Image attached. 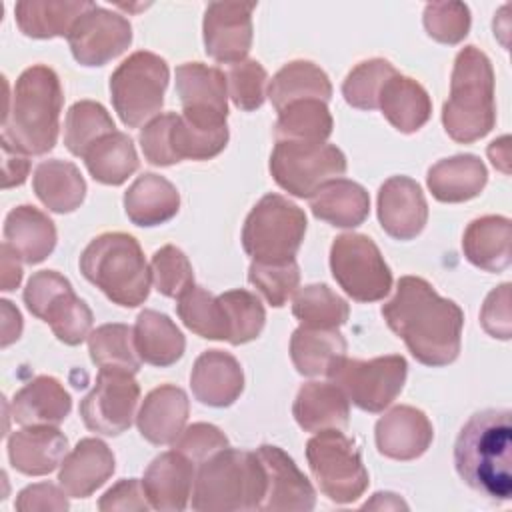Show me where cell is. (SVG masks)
<instances>
[{"mask_svg": "<svg viewBox=\"0 0 512 512\" xmlns=\"http://www.w3.org/2000/svg\"><path fill=\"white\" fill-rule=\"evenodd\" d=\"M382 316L420 364L446 366L458 358L464 312L424 278L402 276Z\"/></svg>", "mask_w": 512, "mask_h": 512, "instance_id": "1", "label": "cell"}, {"mask_svg": "<svg viewBox=\"0 0 512 512\" xmlns=\"http://www.w3.org/2000/svg\"><path fill=\"white\" fill-rule=\"evenodd\" d=\"M458 476L490 500L512 498V426L508 408L472 414L454 444Z\"/></svg>", "mask_w": 512, "mask_h": 512, "instance_id": "2", "label": "cell"}, {"mask_svg": "<svg viewBox=\"0 0 512 512\" xmlns=\"http://www.w3.org/2000/svg\"><path fill=\"white\" fill-rule=\"evenodd\" d=\"M62 102L60 78L52 68L44 64L26 68L8 98L2 122V146L26 156L50 152L58 140Z\"/></svg>", "mask_w": 512, "mask_h": 512, "instance_id": "3", "label": "cell"}, {"mask_svg": "<svg viewBox=\"0 0 512 512\" xmlns=\"http://www.w3.org/2000/svg\"><path fill=\"white\" fill-rule=\"evenodd\" d=\"M442 124L446 134L460 144L484 138L496 124L492 62L476 46H464L456 54Z\"/></svg>", "mask_w": 512, "mask_h": 512, "instance_id": "4", "label": "cell"}, {"mask_svg": "<svg viewBox=\"0 0 512 512\" xmlns=\"http://www.w3.org/2000/svg\"><path fill=\"white\" fill-rule=\"evenodd\" d=\"M266 472L256 452L224 448L204 460L192 488V508L200 512L260 510Z\"/></svg>", "mask_w": 512, "mask_h": 512, "instance_id": "5", "label": "cell"}, {"mask_svg": "<svg viewBox=\"0 0 512 512\" xmlns=\"http://www.w3.org/2000/svg\"><path fill=\"white\" fill-rule=\"evenodd\" d=\"M80 272L118 306L136 308L150 294L152 272L138 240L124 232H104L80 256Z\"/></svg>", "mask_w": 512, "mask_h": 512, "instance_id": "6", "label": "cell"}, {"mask_svg": "<svg viewBox=\"0 0 512 512\" xmlns=\"http://www.w3.org/2000/svg\"><path fill=\"white\" fill-rule=\"evenodd\" d=\"M304 234V210L280 194H266L246 216L242 246L254 262H286L300 250Z\"/></svg>", "mask_w": 512, "mask_h": 512, "instance_id": "7", "label": "cell"}, {"mask_svg": "<svg viewBox=\"0 0 512 512\" xmlns=\"http://www.w3.org/2000/svg\"><path fill=\"white\" fill-rule=\"evenodd\" d=\"M168 80L164 58L148 50L130 54L110 76V98L122 124L138 128L154 118L162 110Z\"/></svg>", "mask_w": 512, "mask_h": 512, "instance_id": "8", "label": "cell"}, {"mask_svg": "<svg viewBox=\"0 0 512 512\" xmlns=\"http://www.w3.org/2000/svg\"><path fill=\"white\" fill-rule=\"evenodd\" d=\"M310 472L324 496L336 504L358 500L368 488V470L360 450L342 430L316 432L306 444Z\"/></svg>", "mask_w": 512, "mask_h": 512, "instance_id": "9", "label": "cell"}, {"mask_svg": "<svg viewBox=\"0 0 512 512\" xmlns=\"http://www.w3.org/2000/svg\"><path fill=\"white\" fill-rule=\"evenodd\" d=\"M346 172L344 152L326 142L276 140L270 156L274 182L292 196L310 198L326 182Z\"/></svg>", "mask_w": 512, "mask_h": 512, "instance_id": "10", "label": "cell"}, {"mask_svg": "<svg viewBox=\"0 0 512 512\" xmlns=\"http://www.w3.org/2000/svg\"><path fill=\"white\" fill-rule=\"evenodd\" d=\"M24 304L32 316L50 324L54 336L68 346L90 336L92 310L74 294L72 284L54 270H40L30 276Z\"/></svg>", "mask_w": 512, "mask_h": 512, "instance_id": "11", "label": "cell"}, {"mask_svg": "<svg viewBox=\"0 0 512 512\" xmlns=\"http://www.w3.org/2000/svg\"><path fill=\"white\" fill-rule=\"evenodd\" d=\"M408 374L406 358L400 354L378 356L372 360L342 358L328 374L352 402L364 412H382L404 388Z\"/></svg>", "mask_w": 512, "mask_h": 512, "instance_id": "12", "label": "cell"}, {"mask_svg": "<svg viewBox=\"0 0 512 512\" xmlns=\"http://www.w3.org/2000/svg\"><path fill=\"white\" fill-rule=\"evenodd\" d=\"M330 270L338 286L356 302L382 300L392 288V272L384 256L364 234L348 232L334 238Z\"/></svg>", "mask_w": 512, "mask_h": 512, "instance_id": "13", "label": "cell"}, {"mask_svg": "<svg viewBox=\"0 0 512 512\" xmlns=\"http://www.w3.org/2000/svg\"><path fill=\"white\" fill-rule=\"evenodd\" d=\"M140 386L132 372L100 368L94 388L80 402V416L88 430L104 436L126 432L134 420Z\"/></svg>", "mask_w": 512, "mask_h": 512, "instance_id": "14", "label": "cell"}, {"mask_svg": "<svg viewBox=\"0 0 512 512\" xmlns=\"http://www.w3.org/2000/svg\"><path fill=\"white\" fill-rule=\"evenodd\" d=\"M132 42L130 22L112 10L92 4L72 26L68 44L72 56L82 66H104Z\"/></svg>", "mask_w": 512, "mask_h": 512, "instance_id": "15", "label": "cell"}, {"mask_svg": "<svg viewBox=\"0 0 512 512\" xmlns=\"http://www.w3.org/2000/svg\"><path fill=\"white\" fill-rule=\"evenodd\" d=\"M176 92L182 116L206 128L226 126L228 84L220 68L202 62H184L176 68Z\"/></svg>", "mask_w": 512, "mask_h": 512, "instance_id": "16", "label": "cell"}, {"mask_svg": "<svg viewBox=\"0 0 512 512\" xmlns=\"http://www.w3.org/2000/svg\"><path fill=\"white\" fill-rule=\"evenodd\" d=\"M256 4L210 2L204 12V50L222 64L246 60L252 46V10Z\"/></svg>", "mask_w": 512, "mask_h": 512, "instance_id": "17", "label": "cell"}, {"mask_svg": "<svg viewBox=\"0 0 512 512\" xmlns=\"http://www.w3.org/2000/svg\"><path fill=\"white\" fill-rule=\"evenodd\" d=\"M256 454L266 472V494L260 510L308 512L316 506V492L310 480L282 448L262 444Z\"/></svg>", "mask_w": 512, "mask_h": 512, "instance_id": "18", "label": "cell"}, {"mask_svg": "<svg viewBox=\"0 0 512 512\" xmlns=\"http://www.w3.org/2000/svg\"><path fill=\"white\" fill-rule=\"evenodd\" d=\"M378 220L396 240L416 238L428 220V204L420 184L408 176H392L378 190Z\"/></svg>", "mask_w": 512, "mask_h": 512, "instance_id": "19", "label": "cell"}, {"mask_svg": "<svg viewBox=\"0 0 512 512\" xmlns=\"http://www.w3.org/2000/svg\"><path fill=\"white\" fill-rule=\"evenodd\" d=\"M376 448L392 460L420 458L434 440L428 416L414 406H396L376 422Z\"/></svg>", "mask_w": 512, "mask_h": 512, "instance_id": "20", "label": "cell"}, {"mask_svg": "<svg viewBox=\"0 0 512 512\" xmlns=\"http://www.w3.org/2000/svg\"><path fill=\"white\" fill-rule=\"evenodd\" d=\"M194 478V462L178 450L156 456L142 478L150 508L160 512L184 510L192 496Z\"/></svg>", "mask_w": 512, "mask_h": 512, "instance_id": "21", "label": "cell"}, {"mask_svg": "<svg viewBox=\"0 0 512 512\" xmlns=\"http://www.w3.org/2000/svg\"><path fill=\"white\" fill-rule=\"evenodd\" d=\"M190 388L194 398L206 406H230L244 390L242 366L228 352L206 350L192 366Z\"/></svg>", "mask_w": 512, "mask_h": 512, "instance_id": "22", "label": "cell"}, {"mask_svg": "<svg viewBox=\"0 0 512 512\" xmlns=\"http://www.w3.org/2000/svg\"><path fill=\"white\" fill-rule=\"evenodd\" d=\"M190 412L188 396L182 388L162 384L148 392L138 414L136 424L150 444L166 446L174 444L182 434Z\"/></svg>", "mask_w": 512, "mask_h": 512, "instance_id": "23", "label": "cell"}, {"mask_svg": "<svg viewBox=\"0 0 512 512\" xmlns=\"http://www.w3.org/2000/svg\"><path fill=\"white\" fill-rule=\"evenodd\" d=\"M68 454V438L56 426H24L8 438V458L14 470L26 476H44L56 470Z\"/></svg>", "mask_w": 512, "mask_h": 512, "instance_id": "24", "label": "cell"}, {"mask_svg": "<svg viewBox=\"0 0 512 512\" xmlns=\"http://www.w3.org/2000/svg\"><path fill=\"white\" fill-rule=\"evenodd\" d=\"M116 462L112 450L98 438H82L60 464L58 482L72 498H88L112 474Z\"/></svg>", "mask_w": 512, "mask_h": 512, "instance_id": "25", "label": "cell"}, {"mask_svg": "<svg viewBox=\"0 0 512 512\" xmlns=\"http://www.w3.org/2000/svg\"><path fill=\"white\" fill-rule=\"evenodd\" d=\"M292 414L304 432L344 430L350 420V404L334 382H306L296 394Z\"/></svg>", "mask_w": 512, "mask_h": 512, "instance_id": "26", "label": "cell"}, {"mask_svg": "<svg viewBox=\"0 0 512 512\" xmlns=\"http://www.w3.org/2000/svg\"><path fill=\"white\" fill-rule=\"evenodd\" d=\"M4 240L22 262L40 264L56 246V226L42 210L22 204L8 212Z\"/></svg>", "mask_w": 512, "mask_h": 512, "instance_id": "27", "label": "cell"}, {"mask_svg": "<svg viewBox=\"0 0 512 512\" xmlns=\"http://www.w3.org/2000/svg\"><path fill=\"white\" fill-rule=\"evenodd\" d=\"M180 208L176 186L160 174L144 172L124 194V210L136 226H160L174 218Z\"/></svg>", "mask_w": 512, "mask_h": 512, "instance_id": "28", "label": "cell"}, {"mask_svg": "<svg viewBox=\"0 0 512 512\" xmlns=\"http://www.w3.org/2000/svg\"><path fill=\"white\" fill-rule=\"evenodd\" d=\"M72 398L54 376H38L12 398V418L22 426H58L66 420Z\"/></svg>", "mask_w": 512, "mask_h": 512, "instance_id": "29", "label": "cell"}, {"mask_svg": "<svg viewBox=\"0 0 512 512\" xmlns=\"http://www.w3.org/2000/svg\"><path fill=\"white\" fill-rule=\"evenodd\" d=\"M488 182L484 162L474 154H458L438 160L426 176L432 196L440 202L458 204L476 198Z\"/></svg>", "mask_w": 512, "mask_h": 512, "instance_id": "30", "label": "cell"}, {"mask_svg": "<svg viewBox=\"0 0 512 512\" xmlns=\"http://www.w3.org/2000/svg\"><path fill=\"white\" fill-rule=\"evenodd\" d=\"M512 222L506 216H482L468 224L462 250L470 264L486 272H502L510 266Z\"/></svg>", "mask_w": 512, "mask_h": 512, "instance_id": "31", "label": "cell"}, {"mask_svg": "<svg viewBox=\"0 0 512 512\" xmlns=\"http://www.w3.org/2000/svg\"><path fill=\"white\" fill-rule=\"evenodd\" d=\"M378 108L384 118L404 134L420 130L432 114V102L424 86L398 72L384 82L378 94Z\"/></svg>", "mask_w": 512, "mask_h": 512, "instance_id": "32", "label": "cell"}, {"mask_svg": "<svg viewBox=\"0 0 512 512\" xmlns=\"http://www.w3.org/2000/svg\"><path fill=\"white\" fill-rule=\"evenodd\" d=\"M92 4L84 0H22L16 2L14 14L20 32L30 38H68L72 26Z\"/></svg>", "mask_w": 512, "mask_h": 512, "instance_id": "33", "label": "cell"}, {"mask_svg": "<svg viewBox=\"0 0 512 512\" xmlns=\"http://www.w3.org/2000/svg\"><path fill=\"white\" fill-rule=\"evenodd\" d=\"M310 210L336 228H354L368 218L370 196L358 182L336 178L310 196Z\"/></svg>", "mask_w": 512, "mask_h": 512, "instance_id": "34", "label": "cell"}, {"mask_svg": "<svg viewBox=\"0 0 512 512\" xmlns=\"http://www.w3.org/2000/svg\"><path fill=\"white\" fill-rule=\"evenodd\" d=\"M134 346L142 362L158 368L176 364L186 348L180 328L162 312L142 310L134 324Z\"/></svg>", "mask_w": 512, "mask_h": 512, "instance_id": "35", "label": "cell"}, {"mask_svg": "<svg viewBox=\"0 0 512 512\" xmlns=\"http://www.w3.org/2000/svg\"><path fill=\"white\" fill-rule=\"evenodd\" d=\"M346 356V340L338 328L300 326L290 338V358L302 376H328Z\"/></svg>", "mask_w": 512, "mask_h": 512, "instance_id": "36", "label": "cell"}, {"mask_svg": "<svg viewBox=\"0 0 512 512\" xmlns=\"http://www.w3.org/2000/svg\"><path fill=\"white\" fill-rule=\"evenodd\" d=\"M266 96L270 98L276 112L298 100H322L328 102L332 96V84L328 74L308 60H294L284 64L268 84Z\"/></svg>", "mask_w": 512, "mask_h": 512, "instance_id": "37", "label": "cell"}, {"mask_svg": "<svg viewBox=\"0 0 512 512\" xmlns=\"http://www.w3.org/2000/svg\"><path fill=\"white\" fill-rule=\"evenodd\" d=\"M32 186L38 200L58 214L74 212L86 196V182L76 164L60 158L42 162L34 172Z\"/></svg>", "mask_w": 512, "mask_h": 512, "instance_id": "38", "label": "cell"}, {"mask_svg": "<svg viewBox=\"0 0 512 512\" xmlns=\"http://www.w3.org/2000/svg\"><path fill=\"white\" fill-rule=\"evenodd\" d=\"M90 176L106 186H120L138 170V154L134 142L124 132H112L100 138L86 154Z\"/></svg>", "mask_w": 512, "mask_h": 512, "instance_id": "39", "label": "cell"}, {"mask_svg": "<svg viewBox=\"0 0 512 512\" xmlns=\"http://www.w3.org/2000/svg\"><path fill=\"white\" fill-rule=\"evenodd\" d=\"M332 114L322 100H298L278 112L274 126L276 140L326 142L332 134Z\"/></svg>", "mask_w": 512, "mask_h": 512, "instance_id": "40", "label": "cell"}, {"mask_svg": "<svg viewBox=\"0 0 512 512\" xmlns=\"http://www.w3.org/2000/svg\"><path fill=\"white\" fill-rule=\"evenodd\" d=\"M176 312L182 324L208 340H226L230 336L226 310L218 296H212L208 290L200 286H192L178 298Z\"/></svg>", "mask_w": 512, "mask_h": 512, "instance_id": "41", "label": "cell"}, {"mask_svg": "<svg viewBox=\"0 0 512 512\" xmlns=\"http://www.w3.org/2000/svg\"><path fill=\"white\" fill-rule=\"evenodd\" d=\"M292 314L306 328H338L346 324L350 306L330 286L308 284L296 292Z\"/></svg>", "mask_w": 512, "mask_h": 512, "instance_id": "42", "label": "cell"}, {"mask_svg": "<svg viewBox=\"0 0 512 512\" xmlns=\"http://www.w3.org/2000/svg\"><path fill=\"white\" fill-rule=\"evenodd\" d=\"M114 120L108 110L94 100H80L70 106L64 120V144L74 154H84L106 134L114 132Z\"/></svg>", "mask_w": 512, "mask_h": 512, "instance_id": "43", "label": "cell"}, {"mask_svg": "<svg viewBox=\"0 0 512 512\" xmlns=\"http://www.w3.org/2000/svg\"><path fill=\"white\" fill-rule=\"evenodd\" d=\"M88 352L98 368H120L132 374L140 368L134 330L126 324H102L88 336Z\"/></svg>", "mask_w": 512, "mask_h": 512, "instance_id": "44", "label": "cell"}, {"mask_svg": "<svg viewBox=\"0 0 512 512\" xmlns=\"http://www.w3.org/2000/svg\"><path fill=\"white\" fill-rule=\"evenodd\" d=\"M168 140H170V152L176 162L210 160L226 148L228 126L206 128V126L192 124L182 114H176Z\"/></svg>", "mask_w": 512, "mask_h": 512, "instance_id": "45", "label": "cell"}, {"mask_svg": "<svg viewBox=\"0 0 512 512\" xmlns=\"http://www.w3.org/2000/svg\"><path fill=\"white\" fill-rule=\"evenodd\" d=\"M396 74V68L384 58H370L352 68L342 84L344 100L358 110L378 108V94L388 78Z\"/></svg>", "mask_w": 512, "mask_h": 512, "instance_id": "46", "label": "cell"}, {"mask_svg": "<svg viewBox=\"0 0 512 512\" xmlns=\"http://www.w3.org/2000/svg\"><path fill=\"white\" fill-rule=\"evenodd\" d=\"M218 298L226 310L230 344L234 346L246 344L260 336L266 322V312L262 302L252 292L238 288V290H228Z\"/></svg>", "mask_w": 512, "mask_h": 512, "instance_id": "47", "label": "cell"}, {"mask_svg": "<svg viewBox=\"0 0 512 512\" xmlns=\"http://www.w3.org/2000/svg\"><path fill=\"white\" fill-rule=\"evenodd\" d=\"M248 280L274 308H280L292 298L300 284V268L296 260L286 262H252Z\"/></svg>", "mask_w": 512, "mask_h": 512, "instance_id": "48", "label": "cell"}, {"mask_svg": "<svg viewBox=\"0 0 512 512\" xmlns=\"http://www.w3.org/2000/svg\"><path fill=\"white\" fill-rule=\"evenodd\" d=\"M150 272L154 288L168 298L178 300L194 286V270L188 256L172 244H166L152 254Z\"/></svg>", "mask_w": 512, "mask_h": 512, "instance_id": "49", "label": "cell"}, {"mask_svg": "<svg viewBox=\"0 0 512 512\" xmlns=\"http://www.w3.org/2000/svg\"><path fill=\"white\" fill-rule=\"evenodd\" d=\"M266 80L268 74L264 66L256 60L246 58L236 64H230L226 72L228 96L232 98L236 108L252 112L260 108L266 100Z\"/></svg>", "mask_w": 512, "mask_h": 512, "instance_id": "50", "label": "cell"}, {"mask_svg": "<svg viewBox=\"0 0 512 512\" xmlns=\"http://www.w3.org/2000/svg\"><path fill=\"white\" fill-rule=\"evenodd\" d=\"M424 28L442 44H458L470 30V10L464 2H430L424 8Z\"/></svg>", "mask_w": 512, "mask_h": 512, "instance_id": "51", "label": "cell"}, {"mask_svg": "<svg viewBox=\"0 0 512 512\" xmlns=\"http://www.w3.org/2000/svg\"><path fill=\"white\" fill-rule=\"evenodd\" d=\"M224 448H228L226 434L214 424L206 422H196L184 428L178 440L174 442V450L190 458L194 464H202L204 460H208L210 456Z\"/></svg>", "mask_w": 512, "mask_h": 512, "instance_id": "52", "label": "cell"}, {"mask_svg": "<svg viewBox=\"0 0 512 512\" xmlns=\"http://www.w3.org/2000/svg\"><path fill=\"white\" fill-rule=\"evenodd\" d=\"M174 112L160 114L152 118L140 132V148L144 152V158L154 166H172L176 164L172 152H170V128L174 122Z\"/></svg>", "mask_w": 512, "mask_h": 512, "instance_id": "53", "label": "cell"}, {"mask_svg": "<svg viewBox=\"0 0 512 512\" xmlns=\"http://www.w3.org/2000/svg\"><path fill=\"white\" fill-rule=\"evenodd\" d=\"M510 284L504 282L494 288L480 310V324L492 336L500 340H508L512 336V320H510Z\"/></svg>", "mask_w": 512, "mask_h": 512, "instance_id": "54", "label": "cell"}, {"mask_svg": "<svg viewBox=\"0 0 512 512\" xmlns=\"http://www.w3.org/2000/svg\"><path fill=\"white\" fill-rule=\"evenodd\" d=\"M68 492L50 482H40V484H32V486H26L18 498H16V510L18 512H46V510H52V512H62V510H68L70 504H68Z\"/></svg>", "mask_w": 512, "mask_h": 512, "instance_id": "55", "label": "cell"}, {"mask_svg": "<svg viewBox=\"0 0 512 512\" xmlns=\"http://www.w3.org/2000/svg\"><path fill=\"white\" fill-rule=\"evenodd\" d=\"M98 508L102 512H114V510H148L150 502L144 492L142 480L128 478L114 484L110 490L104 492V496L98 502Z\"/></svg>", "mask_w": 512, "mask_h": 512, "instance_id": "56", "label": "cell"}, {"mask_svg": "<svg viewBox=\"0 0 512 512\" xmlns=\"http://www.w3.org/2000/svg\"><path fill=\"white\" fill-rule=\"evenodd\" d=\"M2 168H4V182L2 186L4 188H12V186H20L24 184L26 176H28V170H30V160L26 154H20V152H14L6 146H2Z\"/></svg>", "mask_w": 512, "mask_h": 512, "instance_id": "57", "label": "cell"}, {"mask_svg": "<svg viewBox=\"0 0 512 512\" xmlns=\"http://www.w3.org/2000/svg\"><path fill=\"white\" fill-rule=\"evenodd\" d=\"M2 254V274H0V282H2V290L10 292L14 288L20 286L22 280V266H20V258L18 254L4 242L0 248Z\"/></svg>", "mask_w": 512, "mask_h": 512, "instance_id": "58", "label": "cell"}, {"mask_svg": "<svg viewBox=\"0 0 512 512\" xmlns=\"http://www.w3.org/2000/svg\"><path fill=\"white\" fill-rule=\"evenodd\" d=\"M2 348L10 346L22 334V316L10 300H2Z\"/></svg>", "mask_w": 512, "mask_h": 512, "instance_id": "59", "label": "cell"}, {"mask_svg": "<svg viewBox=\"0 0 512 512\" xmlns=\"http://www.w3.org/2000/svg\"><path fill=\"white\" fill-rule=\"evenodd\" d=\"M488 156L494 164V168H498L500 172L508 174L510 172V138L508 136H502L498 140H494L490 146H488Z\"/></svg>", "mask_w": 512, "mask_h": 512, "instance_id": "60", "label": "cell"}, {"mask_svg": "<svg viewBox=\"0 0 512 512\" xmlns=\"http://www.w3.org/2000/svg\"><path fill=\"white\" fill-rule=\"evenodd\" d=\"M364 508H378V510H382V508H408V506H406V502H402L398 498V494L378 492V494H374V498L370 502L364 504Z\"/></svg>", "mask_w": 512, "mask_h": 512, "instance_id": "61", "label": "cell"}]
</instances>
